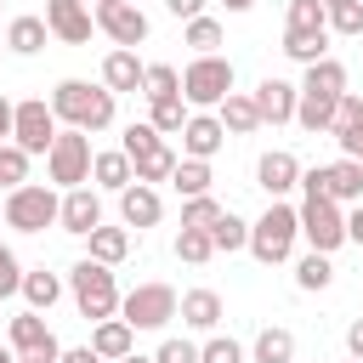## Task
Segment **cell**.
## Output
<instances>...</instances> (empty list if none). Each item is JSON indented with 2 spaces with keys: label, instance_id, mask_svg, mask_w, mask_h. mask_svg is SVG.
Returning <instances> with one entry per match:
<instances>
[{
  "label": "cell",
  "instance_id": "6da1fadb",
  "mask_svg": "<svg viewBox=\"0 0 363 363\" xmlns=\"http://www.w3.org/2000/svg\"><path fill=\"white\" fill-rule=\"evenodd\" d=\"M51 113H57V125L96 136V130L113 125L119 96H113L108 85H91V79H57V91H51Z\"/></svg>",
  "mask_w": 363,
  "mask_h": 363
},
{
  "label": "cell",
  "instance_id": "7a4b0ae2",
  "mask_svg": "<svg viewBox=\"0 0 363 363\" xmlns=\"http://www.w3.org/2000/svg\"><path fill=\"white\" fill-rule=\"evenodd\" d=\"M68 295H74V306H79V318H91V323H102V318H119V284H113V267H102V261H74L68 267Z\"/></svg>",
  "mask_w": 363,
  "mask_h": 363
},
{
  "label": "cell",
  "instance_id": "3957f363",
  "mask_svg": "<svg viewBox=\"0 0 363 363\" xmlns=\"http://www.w3.org/2000/svg\"><path fill=\"white\" fill-rule=\"evenodd\" d=\"M295 238H301V210H295V204H284V199H272V204H267V216H261V221H250V255H255L261 267L289 261V255H295Z\"/></svg>",
  "mask_w": 363,
  "mask_h": 363
},
{
  "label": "cell",
  "instance_id": "277c9868",
  "mask_svg": "<svg viewBox=\"0 0 363 363\" xmlns=\"http://www.w3.org/2000/svg\"><path fill=\"white\" fill-rule=\"evenodd\" d=\"M233 96V62L216 51V57H193L187 68H182V102L187 108H199V113H210V108H221Z\"/></svg>",
  "mask_w": 363,
  "mask_h": 363
},
{
  "label": "cell",
  "instance_id": "5b68a950",
  "mask_svg": "<svg viewBox=\"0 0 363 363\" xmlns=\"http://www.w3.org/2000/svg\"><path fill=\"white\" fill-rule=\"evenodd\" d=\"M57 216H62V193L57 187L23 182V187L6 193V227L11 233H45V227H57Z\"/></svg>",
  "mask_w": 363,
  "mask_h": 363
},
{
  "label": "cell",
  "instance_id": "8992f818",
  "mask_svg": "<svg viewBox=\"0 0 363 363\" xmlns=\"http://www.w3.org/2000/svg\"><path fill=\"white\" fill-rule=\"evenodd\" d=\"M91 136L85 130H57V142H51V153H45V176L62 187V193H74V187H85L91 182Z\"/></svg>",
  "mask_w": 363,
  "mask_h": 363
},
{
  "label": "cell",
  "instance_id": "52a82bcc",
  "mask_svg": "<svg viewBox=\"0 0 363 363\" xmlns=\"http://www.w3.org/2000/svg\"><path fill=\"white\" fill-rule=\"evenodd\" d=\"M176 312H182V295H176L170 284H159V278H153V284H136V289L119 301V318H125L130 329H164Z\"/></svg>",
  "mask_w": 363,
  "mask_h": 363
},
{
  "label": "cell",
  "instance_id": "ba28073f",
  "mask_svg": "<svg viewBox=\"0 0 363 363\" xmlns=\"http://www.w3.org/2000/svg\"><path fill=\"white\" fill-rule=\"evenodd\" d=\"M295 210H301V238H306V250L335 255V250L346 244V210H340L335 199H301Z\"/></svg>",
  "mask_w": 363,
  "mask_h": 363
},
{
  "label": "cell",
  "instance_id": "9c48e42d",
  "mask_svg": "<svg viewBox=\"0 0 363 363\" xmlns=\"http://www.w3.org/2000/svg\"><path fill=\"white\" fill-rule=\"evenodd\" d=\"M57 113H51V102L45 96H23L17 102V113H11V142L34 159V153H51V142H57Z\"/></svg>",
  "mask_w": 363,
  "mask_h": 363
},
{
  "label": "cell",
  "instance_id": "30bf717a",
  "mask_svg": "<svg viewBox=\"0 0 363 363\" xmlns=\"http://www.w3.org/2000/svg\"><path fill=\"white\" fill-rule=\"evenodd\" d=\"M6 340H11L17 363H57V357H62V340L51 335L45 312H17V318L6 323Z\"/></svg>",
  "mask_w": 363,
  "mask_h": 363
},
{
  "label": "cell",
  "instance_id": "8fae6325",
  "mask_svg": "<svg viewBox=\"0 0 363 363\" xmlns=\"http://www.w3.org/2000/svg\"><path fill=\"white\" fill-rule=\"evenodd\" d=\"M96 28H102L119 51H136L153 23H147V11H142L136 0H119V6H96Z\"/></svg>",
  "mask_w": 363,
  "mask_h": 363
},
{
  "label": "cell",
  "instance_id": "7c38bea8",
  "mask_svg": "<svg viewBox=\"0 0 363 363\" xmlns=\"http://www.w3.org/2000/svg\"><path fill=\"white\" fill-rule=\"evenodd\" d=\"M301 170H306V164H301L289 147H272V153L255 159V187H261L267 199H284V193L301 187Z\"/></svg>",
  "mask_w": 363,
  "mask_h": 363
},
{
  "label": "cell",
  "instance_id": "4fadbf2b",
  "mask_svg": "<svg viewBox=\"0 0 363 363\" xmlns=\"http://www.w3.org/2000/svg\"><path fill=\"white\" fill-rule=\"evenodd\" d=\"M250 96H255V113H261V125H289V119H295V108H301V85H289V79H272V74H267V79H261Z\"/></svg>",
  "mask_w": 363,
  "mask_h": 363
},
{
  "label": "cell",
  "instance_id": "5bb4252c",
  "mask_svg": "<svg viewBox=\"0 0 363 363\" xmlns=\"http://www.w3.org/2000/svg\"><path fill=\"white\" fill-rule=\"evenodd\" d=\"M57 227L74 233V238H91V233L102 227V193H96V187H74V193H62V216H57Z\"/></svg>",
  "mask_w": 363,
  "mask_h": 363
},
{
  "label": "cell",
  "instance_id": "9a60e30c",
  "mask_svg": "<svg viewBox=\"0 0 363 363\" xmlns=\"http://www.w3.org/2000/svg\"><path fill=\"white\" fill-rule=\"evenodd\" d=\"M221 142H227V125L216 119V113H187V125H182V159H216L221 153Z\"/></svg>",
  "mask_w": 363,
  "mask_h": 363
},
{
  "label": "cell",
  "instance_id": "2e32d148",
  "mask_svg": "<svg viewBox=\"0 0 363 363\" xmlns=\"http://www.w3.org/2000/svg\"><path fill=\"white\" fill-rule=\"evenodd\" d=\"M159 216H164V199H159V187H142V182H130V187L119 193V221H125V227L147 233V227H159Z\"/></svg>",
  "mask_w": 363,
  "mask_h": 363
},
{
  "label": "cell",
  "instance_id": "e0dca14e",
  "mask_svg": "<svg viewBox=\"0 0 363 363\" xmlns=\"http://www.w3.org/2000/svg\"><path fill=\"white\" fill-rule=\"evenodd\" d=\"M45 28H51V40H62V45H85L91 28H96V11H91V6H45Z\"/></svg>",
  "mask_w": 363,
  "mask_h": 363
},
{
  "label": "cell",
  "instance_id": "ac0fdd59",
  "mask_svg": "<svg viewBox=\"0 0 363 363\" xmlns=\"http://www.w3.org/2000/svg\"><path fill=\"white\" fill-rule=\"evenodd\" d=\"M142 79H147V62H142L136 51H119V45H113V51L102 57V85H108L113 96H119V91H142Z\"/></svg>",
  "mask_w": 363,
  "mask_h": 363
},
{
  "label": "cell",
  "instance_id": "d6986e66",
  "mask_svg": "<svg viewBox=\"0 0 363 363\" xmlns=\"http://www.w3.org/2000/svg\"><path fill=\"white\" fill-rule=\"evenodd\" d=\"M91 352H96L102 363H119V357L136 352V329H130L125 318H102V323L91 329Z\"/></svg>",
  "mask_w": 363,
  "mask_h": 363
},
{
  "label": "cell",
  "instance_id": "ffe728a7",
  "mask_svg": "<svg viewBox=\"0 0 363 363\" xmlns=\"http://www.w3.org/2000/svg\"><path fill=\"white\" fill-rule=\"evenodd\" d=\"M301 96H318V102H340V96H346V62H335V57L312 62V68H306V79H301Z\"/></svg>",
  "mask_w": 363,
  "mask_h": 363
},
{
  "label": "cell",
  "instance_id": "44dd1931",
  "mask_svg": "<svg viewBox=\"0 0 363 363\" xmlns=\"http://www.w3.org/2000/svg\"><path fill=\"white\" fill-rule=\"evenodd\" d=\"M91 182H96L102 193H125V187L136 182V170H130V153H125V147H102V153L91 159Z\"/></svg>",
  "mask_w": 363,
  "mask_h": 363
},
{
  "label": "cell",
  "instance_id": "7402d4cb",
  "mask_svg": "<svg viewBox=\"0 0 363 363\" xmlns=\"http://www.w3.org/2000/svg\"><path fill=\"white\" fill-rule=\"evenodd\" d=\"M176 318H182L187 329H199V335H216V323H221V295H216V289H187Z\"/></svg>",
  "mask_w": 363,
  "mask_h": 363
},
{
  "label": "cell",
  "instance_id": "603a6c76",
  "mask_svg": "<svg viewBox=\"0 0 363 363\" xmlns=\"http://www.w3.org/2000/svg\"><path fill=\"white\" fill-rule=\"evenodd\" d=\"M216 119L227 125V136H255V130H261V113H255V96H250V91H233V96L216 108Z\"/></svg>",
  "mask_w": 363,
  "mask_h": 363
},
{
  "label": "cell",
  "instance_id": "cb8c5ba5",
  "mask_svg": "<svg viewBox=\"0 0 363 363\" xmlns=\"http://www.w3.org/2000/svg\"><path fill=\"white\" fill-rule=\"evenodd\" d=\"M250 363H295V335L284 323H267L255 340H250Z\"/></svg>",
  "mask_w": 363,
  "mask_h": 363
},
{
  "label": "cell",
  "instance_id": "d4e9b609",
  "mask_svg": "<svg viewBox=\"0 0 363 363\" xmlns=\"http://www.w3.org/2000/svg\"><path fill=\"white\" fill-rule=\"evenodd\" d=\"M45 40H51L45 17H11V23H6V51H17V57L45 51Z\"/></svg>",
  "mask_w": 363,
  "mask_h": 363
},
{
  "label": "cell",
  "instance_id": "484cf974",
  "mask_svg": "<svg viewBox=\"0 0 363 363\" xmlns=\"http://www.w3.org/2000/svg\"><path fill=\"white\" fill-rule=\"evenodd\" d=\"M176 164H182V159L170 153V142H159L153 153H136V159H130V170H136V182H142V187H159V182H170V176H176Z\"/></svg>",
  "mask_w": 363,
  "mask_h": 363
},
{
  "label": "cell",
  "instance_id": "4316f807",
  "mask_svg": "<svg viewBox=\"0 0 363 363\" xmlns=\"http://www.w3.org/2000/svg\"><path fill=\"white\" fill-rule=\"evenodd\" d=\"M85 244H91V261H102V267H119V261L130 255V227H108V221H102V227H96Z\"/></svg>",
  "mask_w": 363,
  "mask_h": 363
},
{
  "label": "cell",
  "instance_id": "83f0119b",
  "mask_svg": "<svg viewBox=\"0 0 363 363\" xmlns=\"http://www.w3.org/2000/svg\"><path fill=\"white\" fill-rule=\"evenodd\" d=\"M62 289H68V284H62L57 272H45V267H34V272L23 278V301H28V312H51V306L62 301Z\"/></svg>",
  "mask_w": 363,
  "mask_h": 363
},
{
  "label": "cell",
  "instance_id": "f1b7e54d",
  "mask_svg": "<svg viewBox=\"0 0 363 363\" xmlns=\"http://www.w3.org/2000/svg\"><path fill=\"white\" fill-rule=\"evenodd\" d=\"M329 199L335 204H363V164L357 159H335L329 164Z\"/></svg>",
  "mask_w": 363,
  "mask_h": 363
},
{
  "label": "cell",
  "instance_id": "f546056e",
  "mask_svg": "<svg viewBox=\"0 0 363 363\" xmlns=\"http://www.w3.org/2000/svg\"><path fill=\"white\" fill-rule=\"evenodd\" d=\"M210 182H216V170H210L204 159H182V164H176V176H170V187H176L182 199H204V193H210Z\"/></svg>",
  "mask_w": 363,
  "mask_h": 363
},
{
  "label": "cell",
  "instance_id": "4dcf8cb0",
  "mask_svg": "<svg viewBox=\"0 0 363 363\" xmlns=\"http://www.w3.org/2000/svg\"><path fill=\"white\" fill-rule=\"evenodd\" d=\"M335 284V267H329V255H318V250H306L301 261H295V289H306V295H318V289H329Z\"/></svg>",
  "mask_w": 363,
  "mask_h": 363
},
{
  "label": "cell",
  "instance_id": "1f68e13d",
  "mask_svg": "<svg viewBox=\"0 0 363 363\" xmlns=\"http://www.w3.org/2000/svg\"><path fill=\"white\" fill-rule=\"evenodd\" d=\"M147 125H153L159 136H182V125H187V102H182V96H159V102H147Z\"/></svg>",
  "mask_w": 363,
  "mask_h": 363
},
{
  "label": "cell",
  "instance_id": "d6a6232c",
  "mask_svg": "<svg viewBox=\"0 0 363 363\" xmlns=\"http://www.w3.org/2000/svg\"><path fill=\"white\" fill-rule=\"evenodd\" d=\"M216 255V238H210V227H182L176 233V261H187V267H204Z\"/></svg>",
  "mask_w": 363,
  "mask_h": 363
},
{
  "label": "cell",
  "instance_id": "836d02e7",
  "mask_svg": "<svg viewBox=\"0 0 363 363\" xmlns=\"http://www.w3.org/2000/svg\"><path fill=\"white\" fill-rule=\"evenodd\" d=\"M142 96H147V102H159V96H182V68H176V62H147Z\"/></svg>",
  "mask_w": 363,
  "mask_h": 363
},
{
  "label": "cell",
  "instance_id": "e575fe53",
  "mask_svg": "<svg viewBox=\"0 0 363 363\" xmlns=\"http://www.w3.org/2000/svg\"><path fill=\"white\" fill-rule=\"evenodd\" d=\"M227 34H221V23L216 17H193L187 23V34H182V45H193V57H216V45H221Z\"/></svg>",
  "mask_w": 363,
  "mask_h": 363
},
{
  "label": "cell",
  "instance_id": "d590c367",
  "mask_svg": "<svg viewBox=\"0 0 363 363\" xmlns=\"http://www.w3.org/2000/svg\"><path fill=\"white\" fill-rule=\"evenodd\" d=\"M210 238H216V255H221V250H227V255H233V250H250V221L227 210V216L210 227Z\"/></svg>",
  "mask_w": 363,
  "mask_h": 363
},
{
  "label": "cell",
  "instance_id": "8d00e7d4",
  "mask_svg": "<svg viewBox=\"0 0 363 363\" xmlns=\"http://www.w3.org/2000/svg\"><path fill=\"white\" fill-rule=\"evenodd\" d=\"M295 125H301V130H312V136H318V130L329 136V130H335V102H318V96H301V108H295Z\"/></svg>",
  "mask_w": 363,
  "mask_h": 363
},
{
  "label": "cell",
  "instance_id": "74e56055",
  "mask_svg": "<svg viewBox=\"0 0 363 363\" xmlns=\"http://www.w3.org/2000/svg\"><path fill=\"white\" fill-rule=\"evenodd\" d=\"M284 28L318 34V28H329V6H323V0H289V23H284Z\"/></svg>",
  "mask_w": 363,
  "mask_h": 363
},
{
  "label": "cell",
  "instance_id": "f35d334b",
  "mask_svg": "<svg viewBox=\"0 0 363 363\" xmlns=\"http://www.w3.org/2000/svg\"><path fill=\"white\" fill-rule=\"evenodd\" d=\"M227 210H221V199L216 193H204V199H182V227H216Z\"/></svg>",
  "mask_w": 363,
  "mask_h": 363
},
{
  "label": "cell",
  "instance_id": "ab89813d",
  "mask_svg": "<svg viewBox=\"0 0 363 363\" xmlns=\"http://www.w3.org/2000/svg\"><path fill=\"white\" fill-rule=\"evenodd\" d=\"M23 182H28V153H23L17 142H6V147H0V187L11 193V187H23Z\"/></svg>",
  "mask_w": 363,
  "mask_h": 363
},
{
  "label": "cell",
  "instance_id": "60d3db41",
  "mask_svg": "<svg viewBox=\"0 0 363 363\" xmlns=\"http://www.w3.org/2000/svg\"><path fill=\"white\" fill-rule=\"evenodd\" d=\"M329 34H363V0H340V6H329Z\"/></svg>",
  "mask_w": 363,
  "mask_h": 363
},
{
  "label": "cell",
  "instance_id": "b9f144b4",
  "mask_svg": "<svg viewBox=\"0 0 363 363\" xmlns=\"http://www.w3.org/2000/svg\"><path fill=\"white\" fill-rule=\"evenodd\" d=\"M199 363H244V346H238L233 335H210V340L199 346Z\"/></svg>",
  "mask_w": 363,
  "mask_h": 363
},
{
  "label": "cell",
  "instance_id": "7bdbcfd3",
  "mask_svg": "<svg viewBox=\"0 0 363 363\" xmlns=\"http://www.w3.org/2000/svg\"><path fill=\"white\" fill-rule=\"evenodd\" d=\"M23 278H28V272H23L17 250H11V244H0V301H6V295H23Z\"/></svg>",
  "mask_w": 363,
  "mask_h": 363
},
{
  "label": "cell",
  "instance_id": "ee69618b",
  "mask_svg": "<svg viewBox=\"0 0 363 363\" xmlns=\"http://www.w3.org/2000/svg\"><path fill=\"white\" fill-rule=\"evenodd\" d=\"M159 142H164V136H159V130H153V125L142 119V125H125V142H119V147H125V153L136 159V153H153Z\"/></svg>",
  "mask_w": 363,
  "mask_h": 363
},
{
  "label": "cell",
  "instance_id": "f6af8a7d",
  "mask_svg": "<svg viewBox=\"0 0 363 363\" xmlns=\"http://www.w3.org/2000/svg\"><path fill=\"white\" fill-rule=\"evenodd\" d=\"M153 357H159V363H199V346H193V340H182V335H170Z\"/></svg>",
  "mask_w": 363,
  "mask_h": 363
},
{
  "label": "cell",
  "instance_id": "bcb514c9",
  "mask_svg": "<svg viewBox=\"0 0 363 363\" xmlns=\"http://www.w3.org/2000/svg\"><path fill=\"white\" fill-rule=\"evenodd\" d=\"M335 142H340V159H357V164H363V119H357V125H340Z\"/></svg>",
  "mask_w": 363,
  "mask_h": 363
},
{
  "label": "cell",
  "instance_id": "7dc6e473",
  "mask_svg": "<svg viewBox=\"0 0 363 363\" xmlns=\"http://www.w3.org/2000/svg\"><path fill=\"white\" fill-rule=\"evenodd\" d=\"M301 193H306V199H329V164L301 170Z\"/></svg>",
  "mask_w": 363,
  "mask_h": 363
},
{
  "label": "cell",
  "instance_id": "c3c4849f",
  "mask_svg": "<svg viewBox=\"0 0 363 363\" xmlns=\"http://www.w3.org/2000/svg\"><path fill=\"white\" fill-rule=\"evenodd\" d=\"M357 119H363V96L346 91V96L335 102V130H340V125H357ZM335 130H329V136H335Z\"/></svg>",
  "mask_w": 363,
  "mask_h": 363
},
{
  "label": "cell",
  "instance_id": "681fc988",
  "mask_svg": "<svg viewBox=\"0 0 363 363\" xmlns=\"http://www.w3.org/2000/svg\"><path fill=\"white\" fill-rule=\"evenodd\" d=\"M204 6H210V0H164V11H170L176 23H193V17H204Z\"/></svg>",
  "mask_w": 363,
  "mask_h": 363
},
{
  "label": "cell",
  "instance_id": "f907efd6",
  "mask_svg": "<svg viewBox=\"0 0 363 363\" xmlns=\"http://www.w3.org/2000/svg\"><path fill=\"white\" fill-rule=\"evenodd\" d=\"M346 244H363V204L346 210Z\"/></svg>",
  "mask_w": 363,
  "mask_h": 363
},
{
  "label": "cell",
  "instance_id": "816d5d0a",
  "mask_svg": "<svg viewBox=\"0 0 363 363\" xmlns=\"http://www.w3.org/2000/svg\"><path fill=\"white\" fill-rule=\"evenodd\" d=\"M346 352L363 363V318H352V323H346Z\"/></svg>",
  "mask_w": 363,
  "mask_h": 363
},
{
  "label": "cell",
  "instance_id": "f5cc1de1",
  "mask_svg": "<svg viewBox=\"0 0 363 363\" xmlns=\"http://www.w3.org/2000/svg\"><path fill=\"white\" fill-rule=\"evenodd\" d=\"M57 363H102V357H96L91 346H62V357H57Z\"/></svg>",
  "mask_w": 363,
  "mask_h": 363
},
{
  "label": "cell",
  "instance_id": "db71d44e",
  "mask_svg": "<svg viewBox=\"0 0 363 363\" xmlns=\"http://www.w3.org/2000/svg\"><path fill=\"white\" fill-rule=\"evenodd\" d=\"M11 113H17V102H6V96H0V147L11 142Z\"/></svg>",
  "mask_w": 363,
  "mask_h": 363
},
{
  "label": "cell",
  "instance_id": "11a10c76",
  "mask_svg": "<svg viewBox=\"0 0 363 363\" xmlns=\"http://www.w3.org/2000/svg\"><path fill=\"white\" fill-rule=\"evenodd\" d=\"M221 6H227V11H250L255 0H221Z\"/></svg>",
  "mask_w": 363,
  "mask_h": 363
},
{
  "label": "cell",
  "instance_id": "9f6ffc18",
  "mask_svg": "<svg viewBox=\"0 0 363 363\" xmlns=\"http://www.w3.org/2000/svg\"><path fill=\"white\" fill-rule=\"evenodd\" d=\"M119 363H159V357H142V352H130V357H119Z\"/></svg>",
  "mask_w": 363,
  "mask_h": 363
},
{
  "label": "cell",
  "instance_id": "6f0895ef",
  "mask_svg": "<svg viewBox=\"0 0 363 363\" xmlns=\"http://www.w3.org/2000/svg\"><path fill=\"white\" fill-rule=\"evenodd\" d=\"M45 6H91V0H45Z\"/></svg>",
  "mask_w": 363,
  "mask_h": 363
},
{
  "label": "cell",
  "instance_id": "680465c9",
  "mask_svg": "<svg viewBox=\"0 0 363 363\" xmlns=\"http://www.w3.org/2000/svg\"><path fill=\"white\" fill-rule=\"evenodd\" d=\"M0 363H17V352H11V346H0Z\"/></svg>",
  "mask_w": 363,
  "mask_h": 363
},
{
  "label": "cell",
  "instance_id": "91938a15",
  "mask_svg": "<svg viewBox=\"0 0 363 363\" xmlns=\"http://www.w3.org/2000/svg\"><path fill=\"white\" fill-rule=\"evenodd\" d=\"M0 221H6V193H0Z\"/></svg>",
  "mask_w": 363,
  "mask_h": 363
},
{
  "label": "cell",
  "instance_id": "94428289",
  "mask_svg": "<svg viewBox=\"0 0 363 363\" xmlns=\"http://www.w3.org/2000/svg\"><path fill=\"white\" fill-rule=\"evenodd\" d=\"M96 6H119V0H96Z\"/></svg>",
  "mask_w": 363,
  "mask_h": 363
},
{
  "label": "cell",
  "instance_id": "6125c7cd",
  "mask_svg": "<svg viewBox=\"0 0 363 363\" xmlns=\"http://www.w3.org/2000/svg\"><path fill=\"white\" fill-rule=\"evenodd\" d=\"M0 51H6V34H0Z\"/></svg>",
  "mask_w": 363,
  "mask_h": 363
},
{
  "label": "cell",
  "instance_id": "be15d7a7",
  "mask_svg": "<svg viewBox=\"0 0 363 363\" xmlns=\"http://www.w3.org/2000/svg\"><path fill=\"white\" fill-rule=\"evenodd\" d=\"M323 6H340V0H323Z\"/></svg>",
  "mask_w": 363,
  "mask_h": 363
},
{
  "label": "cell",
  "instance_id": "e7e4bbea",
  "mask_svg": "<svg viewBox=\"0 0 363 363\" xmlns=\"http://www.w3.org/2000/svg\"><path fill=\"white\" fill-rule=\"evenodd\" d=\"M346 363H357V357H346Z\"/></svg>",
  "mask_w": 363,
  "mask_h": 363
},
{
  "label": "cell",
  "instance_id": "03108f58",
  "mask_svg": "<svg viewBox=\"0 0 363 363\" xmlns=\"http://www.w3.org/2000/svg\"><path fill=\"white\" fill-rule=\"evenodd\" d=\"M0 6H6V0H0Z\"/></svg>",
  "mask_w": 363,
  "mask_h": 363
}]
</instances>
